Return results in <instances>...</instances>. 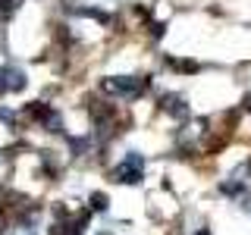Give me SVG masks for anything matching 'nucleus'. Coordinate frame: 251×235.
<instances>
[{"mask_svg": "<svg viewBox=\"0 0 251 235\" xmlns=\"http://www.w3.org/2000/svg\"><path fill=\"white\" fill-rule=\"evenodd\" d=\"M116 182H141V157L135 154H129V160L123 163L120 169H116Z\"/></svg>", "mask_w": 251, "mask_h": 235, "instance_id": "f257e3e1", "label": "nucleus"}, {"mask_svg": "<svg viewBox=\"0 0 251 235\" xmlns=\"http://www.w3.org/2000/svg\"><path fill=\"white\" fill-rule=\"evenodd\" d=\"M104 88H107V91H120V94H126V91H135L138 82H135V78H126V82H104Z\"/></svg>", "mask_w": 251, "mask_h": 235, "instance_id": "f03ea898", "label": "nucleus"}, {"mask_svg": "<svg viewBox=\"0 0 251 235\" xmlns=\"http://www.w3.org/2000/svg\"><path fill=\"white\" fill-rule=\"evenodd\" d=\"M13 72L16 69H0V91H6V88H13L10 82H6V78H13Z\"/></svg>", "mask_w": 251, "mask_h": 235, "instance_id": "7ed1b4c3", "label": "nucleus"}, {"mask_svg": "<svg viewBox=\"0 0 251 235\" xmlns=\"http://www.w3.org/2000/svg\"><path fill=\"white\" fill-rule=\"evenodd\" d=\"M94 207H98V210H107V198H104V194H94Z\"/></svg>", "mask_w": 251, "mask_h": 235, "instance_id": "20e7f679", "label": "nucleus"}, {"mask_svg": "<svg viewBox=\"0 0 251 235\" xmlns=\"http://www.w3.org/2000/svg\"><path fill=\"white\" fill-rule=\"evenodd\" d=\"M198 235H210V232H207V229H204V232H198Z\"/></svg>", "mask_w": 251, "mask_h": 235, "instance_id": "39448f33", "label": "nucleus"}]
</instances>
